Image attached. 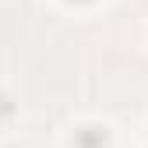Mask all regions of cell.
<instances>
[{
  "instance_id": "cell-3",
  "label": "cell",
  "mask_w": 148,
  "mask_h": 148,
  "mask_svg": "<svg viewBox=\"0 0 148 148\" xmlns=\"http://www.w3.org/2000/svg\"><path fill=\"white\" fill-rule=\"evenodd\" d=\"M71 4H92V0H71Z\"/></svg>"
},
{
  "instance_id": "cell-2",
  "label": "cell",
  "mask_w": 148,
  "mask_h": 148,
  "mask_svg": "<svg viewBox=\"0 0 148 148\" xmlns=\"http://www.w3.org/2000/svg\"><path fill=\"white\" fill-rule=\"evenodd\" d=\"M0 116H11V102H7L4 95H0Z\"/></svg>"
},
{
  "instance_id": "cell-1",
  "label": "cell",
  "mask_w": 148,
  "mask_h": 148,
  "mask_svg": "<svg viewBox=\"0 0 148 148\" xmlns=\"http://www.w3.org/2000/svg\"><path fill=\"white\" fill-rule=\"evenodd\" d=\"M78 148H106V127H81L74 134Z\"/></svg>"
}]
</instances>
